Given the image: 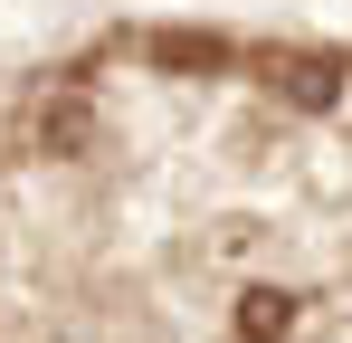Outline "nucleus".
Segmentation results:
<instances>
[{
	"label": "nucleus",
	"instance_id": "obj_1",
	"mask_svg": "<svg viewBox=\"0 0 352 343\" xmlns=\"http://www.w3.org/2000/svg\"><path fill=\"white\" fill-rule=\"evenodd\" d=\"M96 134V105H86V86H48L38 105H29V153H76Z\"/></svg>",
	"mask_w": 352,
	"mask_h": 343
},
{
	"label": "nucleus",
	"instance_id": "obj_2",
	"mask_svg": "<svg viewBox=\"0 0 352 343\" xmlns=\"http://www.w3.org/2000/svg\"><path fill=\"white\" fill-rule=\"evenodd\" d=\"M143 57H153V67H181V76H210V67H229V39H219V29H153Z\"/></svg>",
	"mask_w": 352,
	"mask_h": 343
},
{
	"label": "nucleus",
	"instance_id": "obj_3",
	"mask_svg": "<svg viewBox=\"0 0 352 343\" xmlns=\"http://www.w3.org/2000/svg\"><path fill=\"white\" fill-rule=\"evenodd\" d=\"M286 324H295V295H286V286H257V295L238 305V343H286Z\"/></svg>",
	"mask_w": 352,
	"mask_h": 343
},
{
	"label": "nucleus",
	"instance_id": "obj_4",
	"mask_svg": "<svg viewBox=\"0 0 352 343\" xmlns=\"http://www.w3.org/2000/svg\"><path fill=\"white\" fill-rule=\"evenodd\" d=\"M333 86H343L333 57H295V67H286V96H295V105H333Z\"/></svg>",
	"mask_w": 352,
	"mask_h": 343
}]
</instances>
